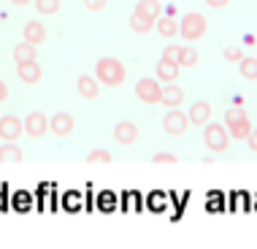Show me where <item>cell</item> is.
Segmentation results:
<instances>
[{
	"instance_id": "obj_27",
	"label": "cell",
	"mask_w": 257,
	"mask_h": 249,
	"mask_svg": "<svg viewBox=\"0 0 257 249\" xmlns=\"http://www.w3.org/2000/svg\"><path fill=\"white\" fill-rule=\"evenodd\" d=\"M14 206H17L19 211H27L30 209V195H27V192H19V195L14 198Z\"/></svg>"
},
{
	"instance_id": "obj_31",
	"label": "cell",
	"mask_w": 257,
	"mask_h": 249,
	"mask_svg": "<svg viewBox=\"0 0 257 249\" xmlns=\"http://www.w3.org/2000/svg\"><path fill=\"white\" fill-rule=\"evenodd\" d=\"M176 54H179V46H165V49H163V57H168V60H176Z\"/></svg>"
},
{
	"instance_id": "obj_6",
	"label": "cell",
	"mask_w": 257,
	"mask_h": 249,
	"mask_svg": "<svg viewBox=\"0 0 257 249\" xmlns=\"http://www.w3.org/2000/svg\"><path fill=\"white\" fill-rule=\"evenodd\" d=\"M187 125H190V116H187L184 111H179V106L168 108V114L163 116V128H165L168 136H182L187 130Z\"/></svg>"
},
{
	"instance_id": "obj_9",
	"label": "cell",
	"mask_w": 257,
	"mask_h": 249,
	"mask_svg": "<svg viewBox=\"0 0 257 249\" xmlns=\"http://www.w3.org/2000/svg\"><path fill=\"white\" fill-rule=\"evenodd\" d=\"M73 125H76V122H73L71 114H68V111H60V114H54L52 119H49V130H52L57 138H68V136L73 133Z\"/></svg>"
},
{
	"instance_id": "obj_17",
	"label": "cell",
	"mask_w": 257,
	"mask_h": 249,
	"mask_svg": "<svg viewBox=\"0 0 257 249\" xmlns=\"http://www.w3.org/2000/svg\"><path fill=\"white\" fill-rule=\"evenodd\" d=\"M155 27H157V33H160L163 38H173V36H179V22H176L173 17H157Z\"/></svg>"
},
{
	"instance_id": "obj_32",
	"label": "cell",
	"mask_w": 257,
	"mask_h": 249,
	"mask_svg": "<svg viewBox=\"0 0 257 249\" xmlns=\"http://www.w3.org/2000/svg\"><path fill=\"white\" fill-rule=\"evenodd\" d=\"M227 3H230V0H206V6H211V9H225Z\"/></svg>"
},
{
	"instance_id": "obj_28",
	"label": "cell",
	"mask_w": 257,
	"mask_h": 249,
	"mask_svg": "<svg viewBox=\"0 0 257 249\" xmlns=\"http://www.w3.org/2000/svg\"><path fill=\"white\" fill-rule=\"evenodd\" d=\"M152 160H155V163H176L179 157L173 155V152H157V155L152 157Z\"/></svg>"
},
{
	"instance_id": "obj_26",
	"label": "cell",
	"mask_w": 257,
	"mask_h": 249,
	"mask_svg": "<svg viewBox=\"0 0 257 249\" xmlns=\"http://www.w3.org/2000/svg\"><path fill=\"white\" fill-rule=\"evenodd\" d=\"M225 60L227 62H241V60H244V52H241L238 46H227V49H225Z\"/></svg>"
},
{
	"instance_id": "obj_7",
	"label": "cell",
	"mask_w": 257,
	"mask_h": 249,
	"mask_svg": "<svg viewBox=\"0 0 257 249\" xmlns=\"http://www.w3.org/2000/svg\"><path fill=\"white\" fill-rule=\"evenodd\" d=\"M22 130H25V125L19 116H14V114L0 116V138H3V141H17V138L22 136Z\"/></svg>"
},
{
	"instance_id": "obj_25",
	"label": "cell",
	"mask_w": 257,
	"mask_h": 249,
	"mask_svg": "<svg viewBox=\"0 0 257 249\" xmlns=\"http://www.w3.org/2000/svg\"><path fill=\"white\" fill-rule=\"evenodd\" d=\"M87 163H111V152L108 149H92V152H87Z\"/></svg>"
},
{
	"instance_id": "obj_5",
	"label": "cell",
	"mask_w": 257,
	"mask_h": 249,
	"mask_svg": "<svg viewBox=\"0 0 257 249\" xmlns=\"http://www.w3.org/2000/svg\"><path fill=\"white\" fill-rule=\"evenodd\" d=\"M136 95H138L144 103H149V106L160 103V98H163L160 79H138V81H136Z\"/></svg>"
},
{
	"instance_id": "obj_29",
	"label": "cell",
	"mask_w": 257,
	"mask_h": 249,
	"mask_svg": "<svg viewBox=\"0 0 257 249\" xmlns=\"http://www.w3.org/2000/svg\"><path fill=\"white\" fill-rule=\"evenodd\" d=\"M84 6L89 11H100L103 6H106V0H84Z\"/></svg>"
},
{
	"instance_id": "obj_14",
	"label": "cell",
	"mask_w": 257,
	"mask_h": 249,
	"mask_svg": "<svg viewBox=\"0 0 257 249\" xmlns=\"http://www.w3.org/2000/svg\"><path fill=\"white\" fill-rule=\"evenodd\" d=\"M22 36L27 44H33V46H41L46 41V27L38 22V19H33V22H27L25 25V30H22Z\"/></svg>"
},
{
	"instance_id": "obj_18",
	"label": "cell",
	"mask_w": 257,
	"mask_h": 249,
	"mask_svg": "<svg viewBox=\"0 0 257 249\" xmlns=\"http://www.w3.org/2000/svg\"><path fill=\"white\" fill-rule=\"evenodd\" d=\"M14 60H17V65H19V62H36V60H38L36 46H33V44H27V41H22V44H17V49H14Z\"/></svg>"
},
{
	"instance_id": "obj_12",
	"label": "cell",
	"mask_w": 257,
	"mask_h": 249,
	"mask_svg": "<svg viewBox=\"0 0 257 249\" xmlns=\"http://www.w3.org/2000/svg\"><path fill=\"white\" fill-rule=\"evenodd\" d=\"M179 71H182V65H179L176 60L160 57V62H157V79H160V81H165V84L176 81V79H179Z\"/></svg>"
},
{
	"instance_id": "obj_21",
	"label": "cell",
	"mask_w": 257,
	"mask_h": 249,
	"mask_svg": "<svg viewBox=\"0 0 257 249\" xmlns=\"http://www.w3.org/2000/svg\"><path fill=\"white\" fill-rule=\"evenodd\" d=\"M176 62H179L182 68H195V65H198V52L190 49V46H179Z\"/></svg>"
},
{
	"instance_id": "obj_3",
	"label": "cell",
	"mask_w": 257,
	"mask_h": 249,
	"mask_svg": "<svg viewBox=\"0 0 257 249\" xmlns=\"http://www.w3.org/2000/svg\"><path fill=\"white\" fill-rule=\"evenodd\" d=\"M206 17L203 14H184L182 17V22H179V36H182L184 41H198V38H203L206 36Z\"/></svg>"
},
{
	"instance_id": "obj_4",
	"label": "cell",
	"mask_w": 257,
	"mask_h": 249,
	"mask_svg": "<svg viewBox=\"0 0 257 249\" xmlns=\"http://www.w3.org/2000/svg\"><path fill=\"white\" fill-rule=\"evenodd\" d=\"M203 128H206L203 130V141H206V147L211 149V152H225L227 147H230V133H227L225 125L206 122Z\"/></svg>"
},
{
	"instance_id": "obj_2",
	"label": "cell",
	"mask_w": 257,
	"mask_h": 249,
	"mask_svg": "<svg viewBox=\"0 0 257 249\" xmlns=\"http://www.w3.org/2000/svg\"><path fill=\"white\" fill-rule=\"evenodd\" d=\"M225 128H227V133H230V138H238V141H246V136L252 133V122H249L244 108H227Z\"/></svg>"
},
{
	"instance_id": "obj_30",
	"label": "cell",
	"mask_w": 257,
	"mask_h": 249,
	"mask_svg": "<svg viewBox=\"0 0 257 249\" xmlns=\"http://www.w3.org/2000/svg\"><path fill=\"white\" fill-rule=\"evenodd\" d=\"M246 144H249V149L257 152V128H252V133L246 136Z\"/></svg>"
},
{
	"instance_id": "obj_23",
	"label": "cell",
	"mask_w": 257,
	"mask_h": 249,
	"mask_svg": "<svg viewBox=\"0 0 257 249\" xmlns=\"http://www.w3.org/2000/svg\"><path fill=\"white\" fill-rule=\"evenodd\" d=\"M155 22H157V19H149V17H141V14H133V17H130V30H136V33H149Z\"/></svg>"
},
{
	"instance_id": "obj_1",
	"label": "cell",
	"mask_w": 257,
	"mask_h": 249,
	"mask_svg": "<svg viewBox=\"0 0 257 249\" xmlns=\"http://www.w3.org/2000/svg\"><path fill=\"white\" fill-rule=\"evenodd\" d=\"M95 79L106 87H119L124 81V65L116 57H100L95 65Z\"/></svg>"
},
{
	"instance_id": "obj_10",
	"label": "cell",
	"mask_w": 257,
	"mask_h": 249,
	"mask_svg": "<svg viewBox=\"0 0 257 249\" xmlns=\"http://www.w3.org/2000/svg\"><path fill=\"white\" fill-rule=\"evenodd\" d=\"M114 138L122 144V147H133V144L138 141V128L133 122H116V128H114Z\"/></svg>"
},
{
	"instance_id": "obj_15",
	"label": "cell",
	"mask_w": 257,
	"mask_h": 249,
	"mask_svg": "<svg viewBox=\"0 0 257 249\" xmlns=\"http://www.w3.org/2000/svg\"><path fill=\"white\" fill-rule=\"evenodd\" d=\"M187 116H190V122L195 125V128H200V125H206L208 119H211V103H206V100L192 103V108L187 111Z\"/></svg>"
},
{
	"instance_id": "obj_24",
	"label": "cell",
	"mask_w": 257,
	"mask_h": 249,
	"mask_svg": "<svg viewBox=\"0 0 257 249\" xmlns=\"http://www.w3.org/2000/svg\"><path fill=\"white\" fill-rule=\"evenodd\" d=\"M36 11L38 14H57L60 11V0H36Z\"/></svg>"
},
{
	"instance_id": "obj_8",
	"label": "cell",
	"mask_w": 257,
	"mask_h": 249,
	"mask_svg": "<svg viewBox=\"0 0 257 249\" xmlns=\"http://www.w3.org/2000/svg\"><path fill=\"white\" fill-rule=\"evenodd\" d=\"M46 130H49V119H46L44 114H41V111L27 114V119H25V133L27 136H30V138H44Z\"/></svg>"
},
{
	"instance_id": "obj_20",
	"label": "cell",
	"mask_w": 257,
	"mask_h": 249,
	"mask_svg": "<svg viewBox=\"0 0 257 249\" xmlns=\"http://www.w3.org/2000/svg\"><path fill=\"white\" fill-rule=\"evenodd\" d=\"M160 0H138L136 6V14H141V17H149V19H157L160 17Z\"/></svg>"
},
{
	"instance_id": "obj_13",
	"label": "cell",
	"mask_w": 257,
	"mask_h": 249,
	"mask_svg": "<svg viewBox=\"0 0 257 249\" xmlns=\"http://www.w3.org/2000/svg\"><path fill=\"white\" fill-rule=\"evenodd\" d=\"M17 76H19V81H25V84H36V81H41L44 71H41L38 60L36 62H19V65H17Z\"/></svg>"
},
{
	"instance_id": "obj_16",
	"label": "cell",
	"mask_w": 257,
	"mask_h": 249,
	"mask_svg": "<svg viewBox=\"0 0 257 249\" xmlns=\"http://www.w3.org/2000/svg\"><path fill=\"white\" fill-rule=\"evenodd\" d=\"M182 100H184V92L173 84V81L168 87H163V98H160V103H165L168 108H176V106H182Z\"/></svg>"
},
{
	"instance_id": "obj_34",
	"label": "cell",
	"mask_w": 257,
	"mask_h": 249,
	"mask_svg": "<svg viewBox=\"0 0 257 249\" xmlns=\"http://www.w3.org/2000/svg\"><path fill=\"white\" fill-rule=\"evenodd\" d=\"M14 6H19V9H22V6H27V3H33V0H11Z\"/></svg>"
},
{
	"instance_id": "obj_19",
	"label": "cell",
	"mask_w": 257,
	"mask_h": 249,
	"mask_svg": "<svg viewBox=\"0 0 257 249\" xmlns=\"http://www.w3.org/2000/svg\"><path fill=\"white\" fill-rule=\"evenodd\" d=\"M19 160H25L22 149L14 141H3V147H0V163H19Z\"/></svg>"
},
{
	"instance_id": "obj_22",
	"label": "cell",
	"mask_w": 257,
	"mask_h": 249,
	"mask_svg": "<svg viewBox=\"0 0 257 249\" xmlns=\"http://www.w3.org/2000/svg\"><path fill=\"white\" fill-rule=\"evenodd\" d=\"M238 73L244 76V79L254 81L257 79V57H244L238 62Z\"/></svg>"
},
{
	"instance_id": "obj_33",
	"label": "cell",
	"mask_w": 257,
	"mask_h": 249,
	"mask_svg": "<svg viewBox=\"0 0 257 249\" xmlns=\"http://www.w3.org/2000/svg\"><path fill=\"white\" fill-rule=\"evenodd\" d=\"M3 100H9V84L0 79V103H3Z\"/></svg>"
},
{
	"instance_id": "obj_11",
	"label": "cell",
	"mask_w": 257,
	"mask_h": 249,
	"mask_svg": "<svg viewBox=\"0 0 257 249\" xmlns=\"http://www.w3.org/2000/svg\"><path fill=\"white\" fill-rule=\"evenodd\" d=\"M76 89H79V95L81 98H87V100H95L100 95V81L95 79V76H79L76 79Z\"/></svg>"
}]
</instances>
